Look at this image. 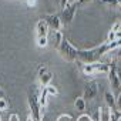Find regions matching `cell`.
Returning <instances> with one entry per match:
<instances>
[{
  "mask_svg": "<svg viewBox=\"0 0 121 121\" xmlns=\"http://www.w3.org/2000/svg\"><path fill=\"white\" fill-rule=\"evenodd\" d=\"M108 53L107 50V46L105 43L97 46V47H93V48H88V50H81L78 48V58H77V63L78 64H91V63H95L98 60L105 56Z\"/></svg>",
  "mask_w": 121,
  "mask_h": 121,
  "instance_id": "cell-1",
  "label": "cell"
},
{
  "mask_svg": "<svg viewBox=\"0 0 121 121\" xmlns=\"http://www.w3.org/2000/svg\"><path fill=\"white\" fill-rule=\"evenodd\" d=\"M29 108H30V117L33 121H41L43 118V108L40 104V91L36 88V86H31L27 94Z\"/></svg>",
  "mask_w": 121,
  "mask_h": 121,
  "instance_id": "cell-2",
  "label": "cell"
},
{
  "mask_svg": "<svg viewBox=\"0 0 121 121\" xmlns=\"http://www.w3.org/2000/svg\"><path fill=\"white\" fill-rule=\"evenodd\" d=\"M57 51H58L60 57L64 58L66 61H70V63L77 61V58H78V48L74 47L66 37L63 39V41H61V44H60V47L57 48Z\"/></svg>",
  "mask_w": 121,
  "mask_h": 121,
  "instance_id": "cell-3",
  "label": "cell"
},
{
  "mask_svg": "<svg viewBox=\"0 0 121 121\" xmlns=\"http://www.w3.org/2000/svg\"><path fill=\"white\" fill-rule=\"evenodd\" d=\"M81 71L86 76H97V74H108L110 71V64L108 63H101L95 61L91 64H80Z\"/></svg>",
  "mask_w": 121,
  "mask_h": 121,
  "instance_id": "cell-4",
  "label": "cell"
},
{
  "mask_svg": "<svg viewBox=\"0 0 121 121\" xmlns=\"http://www.w3.org/2000/svg\"><path fill=\"white\" fill-rule=\"evenodd\" d=\"M77 9H78V6L76 3H73V4H69L66 9L61 10V13H60V19H61V24L63 26H69L74 20Z\"/></svg>",
  "mask_w": 121,
  "mask_h": 121,
  "instance_id": "cell-5",
  "label": "cell"
},
{
  "mask_svg": "<svg viewBox=\"0 0 121 121\" xmlns=\"http://www.w3.org/2000/svg\"><path fill=\"white\" fill-rule=\"evenodd\" d=\"M108 81H110V87L112 90H120L121 87V80L118 77V73H117V63L115 61H111L110 63V71H108Z\"/></svg>",
  "mask_w": 121,
  "mask_h": 121,
  "instance_id": "cell-6",
  "label": "cell"
},
{
  "mask_svg": "<svg viewBox=\"0 0 121 121\" xmlns=\"http://www.w3.org/2000/svg\"><path fill=\"white\" fill-rule=\"evenodd\" d=\"M37 76H39V81H40V84H41L43 88L47 87V86L50 84V81L53 80V77H54V74H53V73L47 69V66H44V64L39 67Z\"/></svg>",
  "mask_w": 121,
  "mask_h": 121,
  "instance_id": "cell-7",
  "label": "cell"
},
{
  "mask_svg": "<svg viewBox=\"0 0 121 121\" xmlns=\"http://www.w3.org/2000/svg\"><path fill=\"white\" fill-rule=\"evenodd\" d=\"M41 19L48 24V27H50L53 31H60V30H61V27H63L61 19H60V14H44Z\"/></svg>",
  "mask_w": 121,
  "mask_h": 121,
  "instance_id": "cell-8",
  "label": "cell"
},
{
  "mask_svg": "<svg viewBox=\"0 0 121 121\" xmlns=\"http://www.w3.org/2000/svg\"><path fill=\"white\" fill-rule=\"evenodd\" d=\"M98 95V84L95 81H90L86 84L84 87V93H83V98L86 101H93L95 97Z\"/></svg>",
  "mask_w": 121,
  "mask_h": 121,
  "instance_id": "cell-9",
  "label": "cell"
},
{
  "mask_svg": "<svg viewBox=\"0 0 121 121\" xmlns=\"http://www.w3.org/2000/svg\"><path fill=\"white\" fill-rule=\"evenodd\" d=\"M48 24L40 17V20L36 23V34H37V37H46V36H48Z\"/></svg>",
  "mask_w": 121,
  "mask_h": 121,
  "instance_id": "cell-10",
  "label": "cell"
},
{
  "mask_svg": "<svg viewBox=\"0 0 121 121\" xmlns=\"http://www.w3.org/2000/svg\"><path fill=\"white\" fill-rule=\"evenodd\" d=\"M104 100H105V105H107L110 110H115V108H117V98L114 97V94H112L111 91H105Z\"/></svg>",
  "mask_w": 121,
  "mask_h": 121,
  "instance_id": "cell-11",
  "label": "cell"
},
{
  "mask_svg": "<svg viewBox=\"0 0 121 121\" xmlns=\"http://www.w3.org/2000/svg\"><path fill=\"white\" fill-rule=\"evenodd\" d=\"M63 39H64V36H63L61 30H60V31H53V34H51V43H53V47H54L56 50L60 47Z\"/></svg>",
  "mask_w": 121,
  "mask_h": 121,
  "instance_id": "cell-12",
  "label": "cell"
},
{
  "mask_svg": "<svg viewBox=\"0 0 121 121\" xmlns=\"http://www.w3.org/2000/svg\"><path fill=\"white\" fill-rule=\"evenodd\" d=\"M98 112H100V121H111V110L107 105L100 107Z\"/></svg>",
  "mask_w": 121,
  "mask_h": 121,
  "instance_id": "cell-13",
  "label": "cell"
},
{
  "mask_svg": "<svg viewBox=\"0 0 121 121\" xmlns=\"http://www.w3.org/2000/svg\"><path fill=\"white\" fill-rule=\"evenodd\" d=\"M86 105H87V101L83 98V95H81V97H77V98L74 100V107H76V110L84 111V110H86Z\"/></svg>",
  "mask_w": 121,
  "mask_h": 121,
  "instance_id": "cell-14",
  "label": "cell"
},
{
  "mask_svg": "<svg viewBox=\"0 0 121 121\" xmlns=\"http://www.w3.org/2000/svg\"><path fill=\"white\" fill-rule=\"evenodd\" d=\"M43 90H46V93L48 94V97H56V95H58V90H57L54 86H51V84H48V86L44 87Z\"/></svg>",
  "mask_w": 121,
  "mask_h": 121,
  "instance_id": "cell-15",
  "label": "cell"
},
{
  "mask_svg": "<svg viewBox=\"0 0 121 121\" xmlns=\"http://www.w3.org/2000/svg\"><path fill=\"white\" fill-rule=\"evenodd\" d=\"M100 2L108 7H112V9H118V0H100Z\"/></svg>",
  "mask_w": 121,
  "mask_h": 121,
  "instance_id": "cell-16",
  "label": "cell"
},
{
  "mask_svg": "<svg viewBox=\"0 0 121 121\" xmlns=\"http://www.w3.org/2000/svg\"><path fill=\"white\" fill-rule=\"evenodd\" d=\"M36 43H37L39 47L44 48V47H47V44H48V37H47V36H46V37H37Z\"/></svg>",
  "mask_w": 121,
  "mask_h": 121,
  "instance_id": "cell-17",
  "label": "cell"
},
{
  "mask_svg": "<svg viewBox=\"0 0 121 121\" xmlns=\"http://www.w3.org/2000/svg\"><path fill=\"white\" fill-rule=\"evenodd\" d=\"M56 121H76L74 117L71 114H61V115H58Z\"/></svg>",
  "mask_w": 121,
  "mask_h": 121,
  "instance_id": "cell-18",
  "label": "cell"
},
{
  "mask_svg": "<svg viewBox=\"0 0 121 121\" xmlns=\"http://www.w3.org/2000/svg\"><path fill=\"white\" fill-rule=\"evenodd\" d=\"M7 108H9V101H7V97L0 98V111H6Z\"/></svg>",
  "mask_w": 121,
  "mask_h": 121,
  "instance_id": "cell-19",
  "label": "cell"
},
{
  "mask_svg": "<svg viewBox=\"0 0 121 121\" xmlns=\"http://www.w3.org/2000/svg\"><path fill=\"white\" fill-rule=\"evenodd\" d=\"M118 30H121V22L120 20H117V22H114L112 23V26H111V29H110V31H118Z\"/></svg>",
  "mask_w": 121,
  "mask_h": 121,
  "instance_id": "cell-20",
  "label": "cell"
},
{
  "mask_svg": "<svg viewBox=\"0 0 121 121\" xmlns=\"http://www.w3.org/2000/svg\"><path fill=\"white\" fill-rule=\"evenodd\" d=\"M77 121H94V120H93V117L88 115V114H81V115L77 118Z\"/></svg>",
  "mask_w": 121,
  "mask_h": 121,
  "instance_id": "cell-21",
  "label": "cell"
},
{
  "mask_svg": "<svg viewBox=\"0 0 121 121\" xmlns=\"http://www.w3.org/2000/svg\"><path fill=\"white\" fill-rule=\"evenodd\" d=\"M93 0H77L76 2V4L78 6V7H81V6H86V4H88V3H91Z\"/></svg>",
  "mask_w": 121,
  "mask_h": 121,
  "instance_id": "cell-22",
  "label": "cell"
},
{
  "mask_svg": "<svg viewBox=\"0 0 121 121\" xmlns=\"http://www.w3.org/2000/svg\"><path fill=\"white\" fill-rule=\"evenodd\" d=\"M114 40H117V39H115V31H110L105 41H114Z\"/></svg>",
  "mask_w": 121,
  "mask_h": 121,
  "instance_id": "cell-23",
  "label": "cell"
},
{
  "mask_svg": "<svg viewBox=\"0 0 121 121\" xmlns=\"http://www.w3.org/2000/svg\"><path fill=\"white\" fill-rule=\"evenodd\" d=\"M117 110L121 111V90H120V93L117 95Z\"/></svg>",
  "mask_w": 121,
  "mask_h": 121,
  "instance_id": "cell-24",
  "label": "cell"
},
{
  "mask_svg": "<svg viewBox=\"0 0 121 121\" xmlns=\"http://www.w3.org/2000/svg\"><path fill=\"white\" fill-rule=\"evenodd\" d=\"M37 2H39V0H26V3H27L29 7H34L37 4Z\"/></svg>",
  "mask_w": 121,
  "mask_h": 121,
  "instance_id": "cell-25",
  "label": "cell"
},
{
  "mask_svg": "<svg viewBox=\"0 0 121 121\" xmlns=\"http://www.w3.org/2000/svg\"><path fill=\"white\" fill-rule=\"evenodd\" d=\"M111 53H114V56H115L117 58H121V47H120V48H115V50L111 51Z\"/></svg>",
  "mask_w": 121,
  "mask_h": 121,
  "instance_id": "cell-26",
  "label": "cell"
},
{
  "mask_svg": "<svg viewBox=\"0 0 121 121\" xmlns=\"http://www.w3.org/2000/svg\"><path fill=\"white\" fill-rule=\"evenodd\" d=\"M69 6V0H60V7L61 9H66Z\"/></svg>",
  "mask_w": 121,
  "mask_h": 121,
  "instance_id": "cell-27",
  "label": "cell"
},
{
  "mask_svg": "<svg viewBox=\"0 0 121 121\" xmlns=\"http://www.w3.org/2000/svg\"><path fill=\"white\" fill-rule=\"evenodd\" d=\"M117 73H118V77H120V80H121V67H120V66H117Z\"/></svg>",
  "mask_w": 121,
  "mask_h": 121,
  "instance_id": "cell-28",
  "label": "cell"
},
{
  "mask_svg": "<svg viewBox=\"0 0 121 121\" xmlns=\"http://www.w3.org/2000/svg\"><path fill=\"white\" fill-rule=\"evenodd\" d=\"M115 39H120V40H121V30H118V31L115 33Z\"/></svg>",
  "mask_w": 121,
  "mask_h": 121,
  "instance_id": "cell-29",
  "label": "cell"
},
{
  "mask_svg": "<svg viewBox=\"0 0 121 121\" xmlns=\"http://www.w3.org/2000/svg\"><path fill=\"white\" fill-rule=\"evenodd\" d=\"M6 97V94H4V91L2 90V88H0V98H4Z\"/></svg>",
  "mask_w": 121,
  "mask_h": 121,
  "instance_id": "cell-30",
  "label": "cell"
},
{
  "mask_svg": "<svg viewBox=\"0 0 121 121\" xmlns=\"http://www.w3.org/2000/svg\"><path fill=\"white\" fill-rule=\"evenodd\" d=\"M77 0H69V4H73V3H76Z\"/></svg>",
  "mask_w": 121,
  "mask_h": 121,
  "instance_id": "cell-31",
  "label": "cell"
},
{
  "mask_svg": "<svg viewBox=\"0 0 121 121\" xmlns=\"http://www.w3.org/2000/svg\"><path fill=\"white\" fill-rule=\"evenodd\" d=\"M118 9H121V0H118Z\"/></svg>",
  "mask_w": 121,
  "mask_h": 121,
  "instance_id": "cell-32",
  "label": "cell"
},
{
  "mask_svg": "<svg viewBox=\"0 0 121 121\" xmlns=\"http://www.w3.org/2000/svg\"><path fill=\"white\" fill-rule=\"evenodd\" d=\"M27 121H33V120H31V117H30V115H29V117H27Z\"/></svg>",
  "mask_w": 121,
  "mask_h": 121,
  "instance_id": "cell-33",
  "label": "cell"
},
{
  "mask_svg": "<svg viewBox=\"0 0 121 121\" xmlns=\"http://www.w3.org/2000/svg\"><path fill=\"white\" fill-rule=\"evenodd\" d=\"M54 2H56V3H57L58 6H60V0H54Z\"/></svg>",
  "mask_w": 121,
  "mask_h": 121,
  "instance_id": "cell-34",
  "label": "cell"
},
{
  "mask_svg": "<svg viewBox=\"0 0 121 121\" xmlns=\"http://www.w3.org/2000/svg\"><path fill=\"white\" fill-rule=\"evenodd\" d=\"M118 121H121V117H120V118H118Z\"/></svg>",
  "mask_w": 121,
  "mask_h": 121,
  "instance_id": "cell-35",
  "label": "cell"
}]
</instances>
